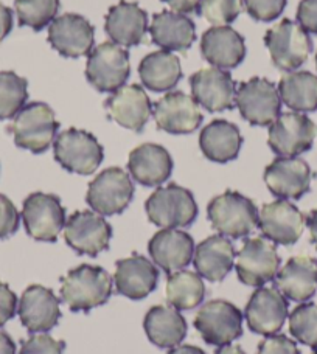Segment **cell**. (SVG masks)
Masks as SVG:
<instances>
[{"mask_svg": "<svg viewBox=\"0 0 317 354\" xmlns=\"http://www.w3.org/2000/svg\"><path fill=\"white\" fill-rule=\"evenodd\" d=\"M61 299L71 311L89 313L112 295V277L100 266L81 264L61 280Z\"/></svg>", "mask_w": 317, "mask_h": 354, "instance_id": "cell-1", "label": "cell"}, {"mask_svg": "<svg viewBox=\"0 0 317 354\" xmlns=\"http://www.w3.org/2000/svg\"><path fill=\"white\" fill-rule=\"evenodd\" d=\"M60 123L56 122L52 107L41 101H35L24 107L8 126L16 147L42 154L55 142Z\"/></svg>", "mask_w": 317, "mask_h": 354, "instance_id": "cell-2", "label": "cell"}, {"mask_svg": "<svg viewBox=\"0 0 317 354\" xmlns=\"http://www.w3.org/2000/svg\"><path fill=\"white\" fill-rule=\"evenodd\" d=\"M207 216L219 235L233 239L244 238L258 225V210L253 202L238 192L227 189L207 207Z\"/></svg>", "mask_w": 317, "mask_h": 354, "instance_id": "cell-3", "label": "cell"}, {"mask_svg": "<svg viewBox=\"0 0 317 354\" xmlns=\"http://www.w3.org/2000/svg\"><path fill=\"white\" fill-rule=\"evenodd\" d=\"M148 219L162 229H183L198 218V204L190 189L177 183L158 187L145 204Z\"/></svg>", "mask_w": 317, "mask_h": 354, "instance_id": "cell-4", "label": "cell"}, {"mask_svg": "<svg viewBox=\"0 0 317 354\" xmlns=\"http://www.w3.org/2000/svg\"><path fill=\"white\" fill-rule=\"evenodd\" d=\"M55 160L69 173L89 176L97 171L105 149L91 132L71 128L56 136L53 142Z\"/></svg>", "mask_w": 317, "mask_h": 354, "instance_id": "cell-5", "label": "cell"}, {"mask_svg": "<svg viewBox=\"0 0 317 354\" xmlns=\"http://www.w3.org/2000/svg\"><path fill=\"white\" fill-rule=\"evenodd\" d=\"M272 64L284 72H293L308 59L313 50V41L299 24L289 19L271 27L264 35Z\"/></svg>", "mask_w": 317, "mask_h": 354, "instance_id": "cell-6", "label": "cell"}, {"mask_svg": "<svg viewBox=\"0 0 317 354\" xmlns=\"http://www.w3.org/2000/svg\"><path fill=\"white\" fill-rule=\"evenodd\" d=\"M134 198V183L129 174L118 167L106 168L89 183L86 202L101 216L125 212Z\"/></svg>", "mask_w": 317, "mask_h": 354, "instance_id": "cell-7", "label": "cell"}, {"mask_svg": "<svg viewBox=\"0 0 317 354\" xmlns=\"http://www.w3.org/2000/svg\"><path fill=\"white\" fill-rule=\"evenodd\" d=\"M128 50L114 42H103L92 48L86 66V78L98 92H116L129 78Z\"/></svg>", "mask_w": 317, "mask_h": 354, "instance_id": "cell-8", "label": "cell"}, {"mask_svg": "<svg viewBox=\"0 0 317 354\" xmlns=\"http://www.w3.org/2000/svg\"><path fill=\"white\" fill-rule=\"evenodd\" d=\"M22 221L28 235L36 241L55 243L66 225V208L50 193H31L22 205Z\"/></svg>", "mask_w": 317, "mask_h": 354, "instance_id": "cell-9", "label": "cell"}, {"mask_svg": "<svg viewBox=\"0 0 317 354\" xmlns=\"http://www.w3.org/2000/svg\"><path fill=\"white\" fill-rule=\"evenodd\" d=\"M243 314L227 300H210L194 317V328L208 345L223 346L243 336Z\"/></svg>", "mask_w": 317, "mask_h": 354, "instance_id": "cell-10", "label": "cell"}, {"mask_svg": "<svg viewBox=\"0 0 317 354\" xmlns=\"http://www.w3.org/2000/svg\"><path fill=\"white\" fill-rule=\"evenodd\" d=\"M235 106L252 126H271L280 115L282 100L271 81L253 77L237 88Z\"/></svg>", "mask_w": 317, "mask_h": 354, "instance_id": "cell-11", "label": "cell"}, {"mask_svg": "<svg viewBox=\"0 0 317 354\" xmlns=\"http://www.w3.org/2000/svg\"><path fill=\"white\" fill-rule=\"evenodd\" d=\"M317 126L300 112L280 113L269 126L268 145L277 156L297 157L313 148Z\"/></svg>", "mask_w": 317, "mask_h": 354, "instance_id": "cell-12", "label": "cell"}, {"mask_svg": "<svg viewBox=\"0 0 317 354\" xmlns=\"http://www.w3.org/2000/svg\"><path fill=\"white\" fill-rule=\"evenodd\" d=\"M235 269L239 281L246 286L260 288L274 280L280 269L275 244L264 236L246 239L243 249L237 254Z\"/></svg>", "mask_w": 317, "mask_h": 354, "instance_id": "cell-13", "label": "cell"}, {"mask_svg": "<svg viewBox=\"0 0 317 354\" xmlns=\"http://www.w3.org/2000/svg\"><path fill=\"white\" fill-rule=\"evenodd\" d=\"M111 238L112 227L97 212H75L66 221L64 239L69 248L80 255H100L109 249Z\"/></svg>", "mask_w": 317, "mask_h": 354, "instance_id": "cell-14", "label": "cell"}, {"mask_svg": "<svg viewBox=\"0 0 317 354\" xmlns=\"http://www.w3.org/2000/svg\"><path fill=\"white\" fill-rule=\"evenodd\" d=\"M288 308V299L275 286H260L246 305L247 326L260 336L277 334L287 322Z\"/></svg>", "mask_w": 317, "mask_h": 354, "instance_id": "cell-15", "label": "cell"}, {"mask_svg": "<svg viewBox=\"0 0 317 354\" xmlns=\"http://www.w3.org/2000/svg\"><path fill=\"white\" fill-rule=\"evenodd\" d=\"M303 227H305V216L287 199H277L264 204L258 214L260 232L274 244H296L302 236Z\"/></svg>", "mask_w": 317, "mask_h": 354, "instance_id": "cell-16", "label": "cell"}, {"mask_svg": "<svg viewBox=\"0 0 317 354\" xmlns=\"http://www.w3.org/2000/svg\"><path fill=\"white\" fill-rule=\"evenodd\" d=\"M95 28L84 16L66 12L50 24L48 42L64 58L77 59L92 52Z\"/></svg>", "mask_w": 317, "mask_h": 354, "instance_id": "cell-17", "label": "cell"}, {"mask_svg": "<svg viewBox=\"0 0 317 354\" xmlns=\"http://www.w3.org/2000/svg\"><path fill=\"white\" fill-rule=\"evenodd\" d=\"M313 171L299 157H277L264 169L269 192L280 199H300L311 189Z\"/></svg>", "mask_w": 317, "mask_h": 354, "instance_id": "cell-18", "label": "cell"}, {"mask_svg": "<svg viewBox=\"0 0 317 354\" xmlns=\"http://www.w3.org/2000/svg\"><path fill=\"white\" fill-rule=\"evenodd\" d=\"M153 115L161 131L168 134H192L199 128L204 115L193 97L183 92H170L153 106Z\"/></svg>", "mask_w": 317, "mask_h": 354, "instance_id": "cell-19", "label": "cell"}, {"mask_svg": "<svg viewBox=\"0 0 317 354\" xmlns=\"http://www.w3.org/2000/svg\"><path fill=\"white\" fill-rule=\"evenodd\" d=\"M193 98L208 112L230 111L235 106L237 83L223 68H201L190 77Z\"/></svg>", "mask_w": 317, "mask_h": 354, "instance_id": "cell-20", "label": "cell"}, {"mask_svg": "<svg viewBox=\"0 0 317 354\" xmlns=\"http://www.w3.org/2000/svg\"><path fill=\"white\" fill-rule=\"evenodd\" d=\"M61 300L52 289L31 284L19 300L17 314L28 333H48L61 319Z\"/></svg>", "mask_w": 317, "mask_h": 354, "instance_id": "cell-21", "label": "cell"}, {"mask_svg": "<svg viewBox=\"0 0 317 354\" xmlns=\"http://www.w3.org/2000/svg\"><path fill=\"white\" fill-rule=\"evenodd\" d=\"M105 109L114 122L134 132H142L153 115V103L138 84L120 87L105 101Z\"/></svg>", "mask_w": 317, "mask_h": 354, "instance_id": "cell-22", "label": "cell"}, {"mask_svg": "<svg viewBox=\"0 0 317 354\" xmlns=\"http://www.w3.org/2000/svg\"><path fill=\"white\" fill-rule=\"evenodd\" d=\"M105 30L111 41L120 47L141 46L150 30L148 15L137 3L122 0L107 11Z\"/></svg>", "mask_w": 317, "mask_h": 354, "instance_id": "cell-23", "label": "cell"}, {"mask_svg": "<svg viewBox=\"0 0 317 354\" xmlns=\"http://www.w3.org/2000/svg\"><path fill=\"white\" fill-rule=\"evenodd\" d=\"M202 58L217 68L229 71L238 67L246 58V41L229 25L212 27L201 37Z\"/></svg>", "mask_w": 317, "mask_h": 354, "instance_id": "cell-24", "label": "cell"}, {"mask_svg": "<svg viewBox=\"0 0 317 354\" xmlns=\"http://www.w3.org/2000/svg\"><path fill=\"white\" fill-rule=\"evenodd\" d=\"M148 252L158 268L171 275L193 261L194 241L187 232L163 229L150 239Z\"/></svg>", "mask_w": 317, "mask_h": 354, "instance_id": "cell-25", "label": "cell"}, {"mask_svg": "<svg viewBox=\"0 0 317 354\" xmlns=\"http://www.w3.org/2000/svg\"><path fill=\"white\" fill-rule=\"evenodd\" d=\"M117 292L131 300H143L154 292L158 283V270L147 257L134 254L116 263Z\"/></svg>", "mask_w": 317, "mask_h": 354, "instance_id": "cell-26", "label": "cell"}, {"mask_svg": "<svg viewBox=\"0 0 317 354\" xmlns=\"http://www.w3.org/2000/svg\"><path fill=\"white\" fill-rule=\"evenodd\" d=\"M173 159L167 149L156 143H143L131 151L128 169L132 179L145 187H158L173 173Z\"/></svg>", "mask_w": 317, "mask_h": 354, "instance_id": "cell-27", "label": "cell"}, {"mask_svg": "<svg viewBox=\"0 0 317 354\" xmlns=\"http://www.w3.org/2000/svg\"><path fill=\"white\" fill-rule=\"evenodd\" d=\"M274 284L288 300L308 301L317 290V260L311 257L291 258L278 269Z\"/></svg>", "mask_w": 317, "mask_h": 354, "instance_id": "cell-28", "label": "cell"}, {"mask_svg": "<svg viewBox=\"0 0 317 354\" xmlns=\"http://www.w3.org/2000/svg\"><path fill=\"white\" fill-rule=\"evenodd\" d=\"M150 33L156 46L167 52H185L196 41L194 22L176 11H161L154 15Z\"/></svg>", "mask_w": 317, "mask_h": 354, "instance_id": "cell-29", "label": "cell"}, {"mask_svg": "<svg viewBox=\"0 0 317 354\" xmlns=\"http://www.w3.org/2000/svg\"><path fill=\"white\" fill-rule=\"evenodd\" d=\"M237 252L233 244L223 235L206 238L194 248L193 264L196 272L208 281L224 280L235 263Z\"/></svg>", "mask_w": 317, "mask_h": 354, "instance_id": "cell-30", "label": "cell"}, {"mask_svg": "<svg viewBox=\"0 0 317 354\" xmlns=\"http://www.w3.org/2000/svg\"><path fill=\"white\" fill-rule=\"evenodd\" d=\"M241 145H243V136L237 124L227 120H213L208 123L199 136V148L208 160L217 163H227L235 160Z\"/></svg>", "mask_w": 317, "mask_h": 354, "instance_id": "cell-31", "label": "cell"}, {"mask_svg": "<svg viewBox=\"0 0 317 354\" xmlns=\"http://www.w3.org/2000/svg\"><path fill=\"white\" fill-rule=\"evenodd\" d=\"M143 330L158 348H174L187 336V322L173 306H153L145 315Z\"/></svg>", "mask_w": 317, "mask_h": 354, "instance_id": "cell-32", "label": "cell"}, {"mask_svg": "<svg viewBox=\"0 0 317 354\" xmlns=\"http://www.w3.org/2000/svg\"><path fill=\"white\" fill-rule=\"evenodd\" d=\"M138 75L143 86H147L150 91H171L182 78L181 61L167 50L153 52L142 59L138 66Z\"/></svg>", "mask_w": 317, "mask_h": 354, "instance_id": "cell-33", "label": "cell"}, {"mask_svg": "<svg viewBox=\"0 0 317 354\" xmlns=\"http://www.w3.org/2000/svg\"><path fill=\"white\" fill-rule=\"evenodd\" d=\"M278 95L291 111L314 112L317 111V77L307 71L283 75L278 83Z\"/></svg>", "mask_w": 317, "mask_h": 354, "instance_id": "cell-34", "label": "cell"}, {"mask_svg": "<svg viewBox=\"0 0 317 354\" xmlns=\"http://www.w3.org/2000/svg\"><path fill=\"white\" fill-rule=\"evenodd\" d=\"M206 297L202 277L193 270H177L168 277L167 300L177 311H188L199 306Z\"/></svg>", "mask_w": 317, "mask_h": 354, "instance_id": "cell-35", "label": "cell"}, {"mask_svg": "<svg viewBox=\"0 0 317 354\" xmlns=\"http://www.w3.org/2000/svg\"><path fill=\"white\" fill-rule=\"evenodd\" d=\"M28 100L27 80L15 72H0V120L15 118Z\"/></svg>", "mask_w": 317, "mask_h": 354, "instance_id": "cell-36", "label": "cell"}, {"mask_svg": "<svg viewBox=\"0 0 317 354\" xmlns=\"http://www.w3.org/2000/svg\"><path fill=\"white\" fill-rule=\"evenodd\" d=\"M60 5V0H15L19 25L41 31L55 21Z\"/></svg>", "mask_w": 317, "mask_h": 354, "instance_id": "cell-37", "label": "cell"}, {"mask_svg": "<svg viewBox=\"0 0 317 354\" xmlns=\"http://www.w3.org/2000/svg\"><path fill=\"white\" fill-rule=\"evenodd\" d=\"M289 331L293 337L309 348L317 350V305L302 303L289 315Z\"/></svg>", "mask_w": 317, "mask_h": 354, "instance_id": "cell-38", "label": "cell"}, {"mask_svg": "<svg viewBox=\"0 0 317 354\" xmlns=\"http://www.w3.org/2000/svg\"><path fill=\"white\" fill-rule=\"evenodd\" d=\"M243 11V0H201L196 15L213 24L215 27L232 24Z\"/></svg>", "mask_w": 317, "mask_h": 354, "instance_id": "cell-39", "label": "cell"}, {"mask_svg": "<svg viewBox=\"0 0 317 354\" xmlns=\"http://www.w3.org/2000/svg\"><path fill=\"white\" fill-rule=\"evenodd\" d=\"M246 11L258 22H272L282 15L288 0H243Z\"/></svg>", "mask_w": 317, "mask_h": 354, "instance_id": "cell-40", "label": "cell"}, {"mask_svg": "<svg viewBox=\"0 0 317 354\" xmlns=\"http://www.w3.org/2000/svg\"><path fill=\"white\" fill-rule=\"evenodd\" d=\"M66 342L56 340L48 334H35L22 344L19 354H64Z\"/></svg>", "mask_w": 317, "mask_h": 354, "instance_id": "cell-41", "label": "cell"}, {"mask_svg": "<svg viewBox=\"0 0 317 354\" xmlns=\"http://www.w3.org/2000/svg\"><path fill=\"white\" fill-rule=\"evenodd\" d=\"M21 224V214H19L16 205L0 194V239H6L15 235Z\"/></svg>", "mask_w": 317, "mask_h": 354, "instance_id": "cell-42", "label": "cell"}, {"mask_svg": "<svg viewBox=\"0 0 317 354\" xmlns=\"http://www.w3.org/2000/svg\"><path fill=\"white\" fill-rule=\"evenodd\" d=\"M257 354H300L294 340L284 336V334H272L266 336L263 342H260Z\"/></svg>", "mask_w": 317, "mask_h": 354, "instance_id": "cell-43", "label": "cell"}, {"mask_svg": "<svg viewBox=\"0 0 317 354\" xmlns=\"http://www.w3.org/2000/svg\"><path fill=\"white\" fill-rule=\"evenodd\" d=\"M297 24L307 33L317 35V0H302L297 8Z\"/></svg>", "mask_w": 317, "mask_h": 354, "instance_id": "cell-44", "label": "cell"}, {"mask_svg": "<svg viewBox=\"0 0 317 354\" xmlns=\"http://www.w3.org/2000/svg\"><path fill=\"white\" fill-rule=\"evenodd\" d=\"M17 297L6 283L0 281V328L15 317L17 311Z\"/></svg>", "mask_w": 317, "mask_h": 354, "instance_id": "cell-45", "label": "cell"}, {"mask_svg": "<svg viewBox=\"0 0 317 354\" xmlns=\"http://www.w3.org/2000/svg\"><path fill=\"white\" fill-rule=\"evenodd\" d=\"M163 3H168L171 10L176 12H182V15H188V12H196L199 8L201 0H162Z\"/></svg>", "mask_w": 317, "mask_h": 354, "instance_id": "cell-46", "label": "cell"}, {"mask_svg": "<svg viewBox=\"0 0 317 354\" xmlns=\"http://www.w3.org/2000/svg\"><path fill=\"white\" fill-rule=\"evenodd\" d=\"M12 30V11L0 2V42L11 33Z\"/></svg>", "mask_w": 317, "mask_h": 354, "instance_id": "cell-47", "label": "cell"}, {"mask_svg": "<svg viewBox=\"0 0 317 354\" xmlns=\"http://www.w3.org/2000/svg\"><path fill=\"white\" fill-rule=\"evenodd\" d=\"M0 354H16L15 340L3 330H0Z\"/></svg>", "mask_w": 317, "mask_h": 354, "instance_id": "cell-48", "label": "cell"}, {"mask_svg": "<svg viewBox=\"0 0 317 354\" xmlns=\"http://www.w3.org/2000/svg\"><path fill=\"white\" fill-rule=\"evenodd\" d=\"M305 224L308 225L309 235H311V243L317 249V208H314V210L308 214L305 219Z\"/></svg>", "mask_w": 317, "mask_h": 354, "instance_id": "cell-49", "label": "cell"}, {"mask_svg": "<svg viewBox=\"0 0 317 354\" xmlns=\"http://www.w3.org/2000/svg\"><path fill=\"white\" fill-rule=\"evenodd\" d=\"M168 354H207V353L194 345H177L174 348H170Z\"/></svg>", "mask_w": 317, "mask_h": 354, "instance_id": "cell-50", "label": "cell"}, {"mask_svg": "<svg viewBox=\"0 0 317 354\" xmlns=\"http://www.w3.org/2000/svg\"><path fill=\"white\" fill-rule=\"evenodd\" d=\"M215 354H246V353L243 351V348H241L239 345L227 344V345L219 346V348L215 351Z\"/></svg>", "mask_w": 317, "mask_h": 354, "instance_id": "cell-51", "label": "cell"}, {"mask_svg": "<svg viewBox=\"0 0 317 354\" xmlns=\"http://www.w3.org/2000/svg\"><path fill=\"white\" fill-rule=\"evenodd\" d=\"M316 67H317V53H316Z\"/></svg>", "mask_w": 317, "mask_h": 354, "instance_id": "cell-52", "label": "cell"}, {"mask_svg": "<svg viewBox=\"0 0 317 354\" xmlns=\"http://www.w3.org/2000/svg\"><path fill=\"white\" fill-rule=\"evenodd\" d=\"M313 354H317V350H316V351H314V353H313Z\"/></svg>", "mask_w": 317, "mask_h": 354, "instance_id": "cell-53", "label": "cell"}]
</instances>
